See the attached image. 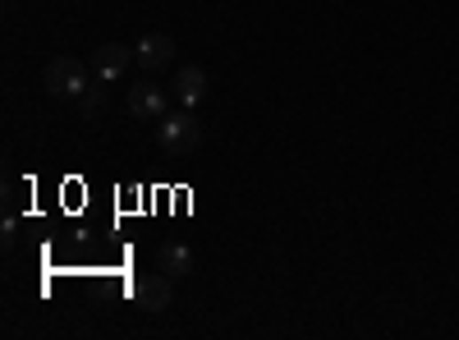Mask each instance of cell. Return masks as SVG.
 I'll list each match as a JSON object with an SVG mask.
<instances>
[{"instance_id":"obj_1","label":"cell","mask_w":459,"mask_h":340,"mask_svg":"<svg viewBox=\"0 0 459 340\" xmlns=\"http://www.w3.org/2000/svg\"><path fill=\"white\" fill-rule=\"evenodd\" d=\"M42 88H46L51 97H69V101H78V97L92 88L88 65L74 60V56H56V60L46 65V74H42Z\"/></svg>"},{"instance_id":"obj_2","label":"cell","mask_w":459,"mask_h":340,"mask_svg":"<svg viewBox=\"0 0 459 340\" xmlns=\"http://www.w3.org/2000/svg\"><path fill=\"white\" fill-rule=\"evenodd\" d=\"M156 134H161V147H166V152L184 156V152H194L202 143V124H198L194 111H166Z\"/></svg>"},{"instance_id":"obj_3","label":"cell","mask_w":459,"mask_h":340,"mask_svg":"<svg viewBox=\"0 0 459 340\" xmlns=\"http://www.w3.org/2000/svg\"><path fill=\"white\" fill-rule=\"evenodd\" d=\"M129 299L138 304L143 312H166L170 308V276L156 272V276H129Z\"/></svg>"},{"instance_id":"obj_4","label":"cell","mask_w":459,"mask_h":340,"mask_svg":"<svg viewBox=\"0 0 459 340\" xmlns=\"http://www.w3.org/2000/svg\"><path fill=\"white\" fill-rule=\"evenodd\" d=\"M133 60H138V56H133V46H124V42H101L97 56H92L97 83H115V78H124V69H129Z\"/></svg>"},{"instance_id":"obj_5","label":"cell","mask_w":459,"mask_h":340,"mask_svg":"<svg viewBox=\"0 0 459 340\" xmlns=\"http://www.w3.org/2000/svg\"><path fill=\"white\" fill-rule=\"evenodd\" d=\"M207 88H211V78H207L202 65H179L175 69V101H179L184 111H194L198 101L207 97Z\"/></svg>"},{"instance_id":"obj_6","label":"cell","mask_w":459,"mask_h":340,"mask_svg":"<svg viewBox=\"0 0 459 340\" xmlns=\"http://www.w3.org/2000/svg\"><path fill=\"white\" fill-rule=\"evenodd\" d=\"M129 111L138 120H161L170 111V97L161 83H138V88H129Z\"/></svg>"},{"instance_id":"obj_7","label":"cell","mask_w":459,"mask_h":340,"mask_svg":"<svg viewBox=\"0 0 459 340\" xmlns=\"http://www.w3.org/2000/svg\"><path fill=\"white\" fill-rule=\"evenodd\" d=\"M133 56H138V65H143L147 74H156V69H166V65L175 60V37H166V33H147V37H138Z\"/></svg>"},{"instance_id":"obj_8","label":"cell","mask_w":459,"mask_h":340,"mask_svg":"<svg viewBox=\"0 0 459 340\" xmlns=\"http://www.w3.org/2000/svg\"><path fill=\"white\" fill-rule=\"evenodd\" d=\"M156 263H161L166 276H188V272H194V249H188L184 240H170V244H161Z\"/></svg>"},{"instance_id":"obj_9","label":"cell","mask_w":459,"mask_h":340,"mask_svg":"<svg viewBox=\"0 0 459 340\" xmlns=\"http://www.w3.org/2000/svg\"><path fill=\"white\" fill-rule=\"evenodd\" d=\"M106 107H111V97H106V83H92L83 97H78V115H83V120L106 115Z\"/></svg>"}]
</instances>
